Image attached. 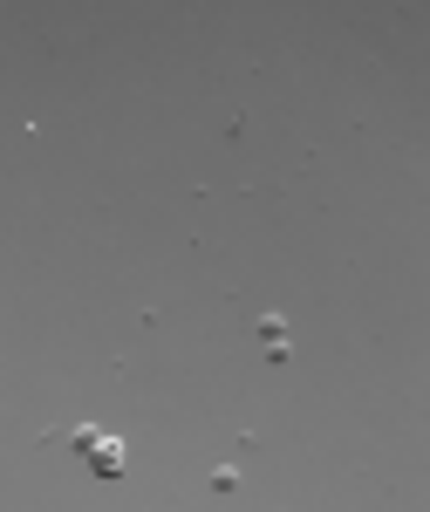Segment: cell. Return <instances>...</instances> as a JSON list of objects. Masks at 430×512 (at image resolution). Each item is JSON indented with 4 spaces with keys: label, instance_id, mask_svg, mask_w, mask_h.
<instances>
[{
    "label": "cell",
    "instance_id": "obj_2",
    "mask_svg": "<svg viewBox=\"0 0 430 512\" xmlns=\"http://www.w3.org/2000/svg\"><path fill=\"white\" fill-rule=\"evenodd\" d=\"M260 335H267V355H274V362H287V328H280L274 315L260 321Z\"/></svg>",
    "mask_w": 430,
    "mask_h": 512
},
{
    "label": "cell",
    "instance_id": "obj_1",
    "mask_svg": "<svg viewBox=\"0 0 430 512\" xmlns=\"http://www.w3.org/2000/svg\"><path fill=\"white\" fill-rule=\"evenodd\" d=\"M89 472H96V478H117V472H123V444H117V437L89 444Z\"/></svg>",
    "mask_w": 430,
    "mask_h": 512
}]
</instances>
